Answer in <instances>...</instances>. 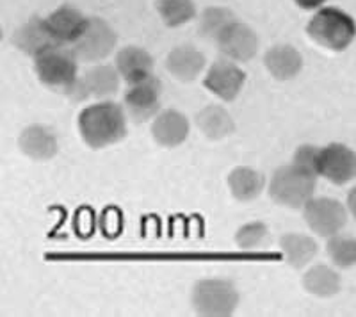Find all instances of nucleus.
I'll return each mask as SVG.
<instances>
[{
  "label": "nucleus",
  "instance_id": "f257e3e1",
  "mask_svg": "<svg viewBox=\"0 0 356 317\" xmlns=\"http://www.w3.org/2000/svg\"><path fill=\"white\" fill-rule=\"evenodd\" d=\"M79 129L88 147L106 148L125 138V113L114 102L95 104V106L86 107L81 113Z\"/></svg>",
  "mask_w": 356,
  "mask_h": 317
},
{
  "label": "nucleus",
  "instance_id": "f03ea898",
  "mask_svg": "<svg viewBox=\"0 0 356 317\" xmlns=\"http://www.w3.org/2000/svg\"><path fill=\"white\" fill-rule=\"evenodd\" d=\"M308 36L330 50H346L356 36V24L348 13L337 8H324L308 22Z\"/></svg>",
  "mask_w": 356,
  "mask_h": 317
},
{
  "label": "nucleus",
  "instance_id": "7ed1b4c3",
  "mask_svg": "<svg viewBox=\"0 0 356 317\" xmlns=\"http://www.w3.org/2000/svg\"><path fill=\"white\" fill-rule=\"evenodd\" d=\"M79 57L66 45H52L34 57L38 79L50 90L68 93L79 79Z\"/></svg>",
  "mask_w": 356,
  "mask_h": 317
},
{
  "label": "nucleus",
  "instance_id": "20e7f679",
  "mask_svg": "<svg viewBox=\"0 0 356 317\" xmlns=\"http://www.w3.org/2000/svg\"><path fill=\"white\" fill-rule=\"evenodd\" d=\"M316 182L317 177L310 175L294 164H289L275 171L269 184V195L276 204L300 209L307 205L308 200H312L316 191Z\"/></svg>",
  "mask_w": 356,
  "mask_h": 317
},
{
  "label": "nucleus",
  "instance_id": "39448f33",
  "mask_svg": "<svg viewBox=\"0 0 356 317\" xmlns=\"http://www.w3.org/2000/svg\"><path fill=\"white\" fill-rule=\"evenodd\" d=\"M239 303V293L232 282L221 278L200 280L193 289V307L202 316H232Z\"/></svg>",
  "mask_w": 356,
  "mask_h": 317
},
{
  "label": "nucleus",
  "instance_id": "423d86ee",
  "mask_svg": "<svg viewBox=\"0 0 356 317\" xmlns=\"http://www.w3.org/2000/svg\"><path fill=\"white\" fill-rule=\"evenodd\" d=\"M118 36L111 25L102 18H89L84 33L73 43V52L84 63L106 59L116 47Z\"/></svg>",
  "mask_w": 356,
  "mask_h": 317
},
{
  "label": "nucleus",
  "instance_id": "0eeeda50",
  "mask_svg": "<svg viewBox=\"0 0 356 317\" xmlns=\"http://www.w3.org/2000/svg\"><path fill=\"white\" fill-rule=\"evenodd\" d=\"M305 221L321 237H332L346 227L348 212L333 198H312L305 205Z\"/></svg>",
  "mask_w": 356,
  "mask_h": 317
},
{
  "label": "nucleus",
  "instance_id": "6e6552de",
  "mask_svg": "<svg viewBox=\"0 0 356 317\" xmlns=\"http://www.w3.org/2000/svg\"><path fill=\"white\" fill-rule=\"evenodd\" d=\"M120 88V74L113 66H95L88 70L77 82L70 88L68 95L73 102H82L86 98L113 97Z\"/></svg>",
  "mask_w": 356,
  "mask_h": 317
},
{
  "label": "nucleus",
  "instance_id": "1a4fd4ad",
  "mask_svg": "<svg viewBox=\"0 0 356 317\" xmlns=\"http://www.w3.org/2000/svg\"><path fill=\"white\" fill-rule=\"evenodd\" d=\"M161 81L154 75L141 82L130 84L125 93V107L134 122H148L161 109Z\"/></svg>",
  "mask_w": 356,
  "mask_h": 317
},
{
  "label": "nucleus",
  "instance_id": "9d476101",
  "mask_svg": "<svg viewBox=\"0 0 356 317\" xmlns=\"http://www.w3.org/2000/svg\"><path fill=\"white\" fill-rule=\"evenodd\" d=\"M259 36L248 25L234 22L230 27L218 38V47L230 61L246 63L259 52Z\"/></svg>",
  "mask_w": 356,
  "mask_h": 317
},
{
  "label": "nucleus",
  "instance_id": "9b49d317",
  "mask_svg": "<svg viewBox=\"0 0 356 317\" xmlns=\"http://www.w3.org/2000/svg\"><path fill=\"white\" fill-rule=\"evenodd\" d=\"M244 81H246V75L239 66L232 63L230 59H221L209 68L203 84L216 97L232 102L243 90Z\"/></svg>",
  "mask_w": 356,
  "mask_h": 317
},
{
  "label": "nucleus",
  "instance_id": "f8f14e48",
  "mask_svg": "<svg viewBox=\"0 0 356 317\" xmlns=\"http://www.w3.org/2000/svg\"><path fill=\"white\" fill-rule=\"evenodd\" d=\"M321 175L330 182L342 186L356 179V152L333 143L321 152Z\"/></svg>",
  "mask_w": 356,
  "mask_h": 317
},
{
  "label": "nucleus",
  "instance_id": "ddd939ff",
  "mask_svg": "<svg viewBox=\"0 0 356 317\" xmlns=\"http://www.w3.org/2000/svg\"><path fill=\"white\" fill-rule=\"evenodd\" d=\"M88 20L89 18H86L79 9L72 6H61L49 18H44L57 45H73L84 33Z\"/></svg>",
  "mask_w": 356,
  "mask_h": 317
},
{
  "label": "nucleus",
  "instance_id": "4468645a",
  "mask_svg": "<svg viewBox=\"0 0 356 317\" xmlns=\"http://www.w3.org/2000/svg\"><path fill=\"white\" fill-rule=\"evenodd\" d=\"M13 45L31 57H36L49 47L57 45L50 34L47 22L34 17L15 31L13 34Z\"/></svg>",
  "mask_w": 356,
  "mask_h": 317
},
{
  "label": "nucleus",
  "instance_id": "2eb2a0df",
  "mask_svg": "<svg viewBox=\"0 0 356 317\" xmlns=\"http://www.w3.org/2000/svg\"><path fill=\"white\" fill-rule=\"evenodd\" d=\"M152 136L161 147L173 148L182 145L189 136V122L182 113L178 111H164L157 114L152 125Z\"/></svg>",
  "mask_w": 356,
  "mask_h": 317
},
{
  "label": "nucleus",
  "instance_id": "dca6fc26",
  "mask_svg": "<svg viewBox=\"0 0 356 317\" xmlns=\"http://www.w3.org/2000/svg\"><path fill=\"white\" fill-rule=\"evenodd\" d=\"M116 70L123 81L136 84V82L152 77L154 59L150 54L139 47H125L116 56Z\"/></svg>",
  "mask_w": 356,
  "mask_h": 317
},
{
  "label": "nucleus",
  "instance_id": "f3484780",
  "mask_svg": "<svg viewBox=\"0 0 356 317\" xmlns=\"http://www.w3.org/2000/svg\"><path fill=\"white\" fill-rule=\"evenodd\" d=\"M166 68L178 81L191 82L205 68V57L193 45H180L168 54Z\"/></svg>",
  "mask_w": 356,
  "mask_h": 317
},
{
  "label": "nucleus",
  "instance_id": "a211bd4d",
  "mask_svg": "<svg viewBox=\"0 0 356 317\" xmlns=\"http://www.w3.org/2000/svg\"><path fill=\"white\" fill-rule=\"evenodd\" d=\"M20 150L34 161H49L57 154V138L49 127L31 125L18 139Z\"/></svg>",
  "mask_w": 356,
  "mask_h": 317
},
{
  "label": "nucleus",
  "instance_id": "6ab92c4d",
  "mask_svg": "<svg viewBox=\"0 0 356 317\" xmlns=\"http://www.w3.org/2000/svg\"><path fill=\"white\" fill-rule=\"evenodd\" d=\"M264 63L269 74L278 81H291L303 68V57L291 45H275L269 49L264 57Z\"/></svg>",
  "mask_w": 356,
  "mask_h": 317
},
{
  "label": "nucleus",
  "instance_id": "aec40b11",
  "mask_svg": "<svg viewBox=\"0 0 356 317\" xmlns=\"http://www.w3.org/2000/svg\"><path fill=\"white\" fill-rule=\"evenodd\" d=\"M266 180H264L262 173H259L253 168L239 166L235 168L228 175V187L230 193L239 200V202H251L262 193Z\"/></svg>",
  "mask_w": 356,
  "mask_h": 317
},
{
  "label": "nucleus",
  "instance_id": "412c9836",
  "mask_svg": "<svg viewBox=\"0 0 356 317\" xmlns=\"http://www.w3.org/2000/svg\"><path fill=\"white\" fill-rule=\"evenodd\" d=\"M196 125L209 139H225L234 132L235 125L230 114L221 106H209L196 114Z\"/></svg>",
  "mask_w": 356,
  "mask_h": 317
},
{
  "label": "nucleus",
  "instance_id": "4be33fe9",
  "mask_svg": "<svg viewBox=\"0 0 356 317\" xmlns=\"http://www.w3.org/2000/svg\"><path fill=\"white\" fill-rule=\"evenodd\" d=\"M280 248L284 252L285 261L292 268L300 269L317 255V243L303 234H287L280 239Z\"/></svg>",
  "mask_w": 356,
  "mask_h": 317
},
{
  "label": "nucleus",
  "instance_id": "5701e85b",
  "mask_svg": "<svg viewBox=\"0 0 356 317\" xmlns=\"http://www.w3.org/2000/svg\"><path fill=\"white\" fill-rule=\"evenodd\" d=\"M305 289L314 296L330 298L340 291V277L328 266H314L303 277Z\"/></svg>",
  "mask_w": 356,
  "mask_h": 317
},
{
  "label": "nucleus",
  "instance_id": "b1692460",
  "mask_svg": "<svg viewBox=\"0 0 356 317\" xmlns=\"http://www.w3.org/2000/svg\"><path fill=\"white\" fill-rule=\"evenodd\" d=\"M235 22L234 13L227 8H209L200 17V34L209 40H216L221 36L228 27Z\"/></svg>",
  "mask_w": 356,
  "mask_h": 317
},
{
  "label": "nucleus",
  "instance_id": "393cba45",
  "mask_svg": "<svg viewBox=\"0 0 356 317\" xmlns=\"http://www.w3.org/2000/svg\"><path fill=\"white\" fill-rule=\"evenodd\" d=\"M159 15L164 24L170 27H178L191 22L196 15V8L193 0H159Z\"/></svg>",
  "mask_w": 356,
  "mask_h": 317
},
{
  "label": "nucleus",
  "instance_id": "a878e982",
  "mask_svg": "<svg viewBox=\"0 0 356 317\" xmlns=\"http://www.w3.org/2000/svg\"><path fill=\"white\" fill-rule=\"evenodd\" d=\"M326 252L339 268H351L356 264V239L353 237L339 234L332 236L326 244Z\"/></svg>",
  "mask_w": 356,
  "mask_h": 317
},
{
  "label": "nucleus",
  "instance_id": "bb28decb",
  "mask_svg": "<svg viewBox=\"0 0 356 317\" xmlns=\"http://www.w3.org/2000/svg\"><path fill=\"white\" fill-rule=\"evenodd\" d=\"M266 236V225L260 223V221H251V223H246L239 228V232L235 236V243L243 252H253L264 243Z\"/></svg>",
  "mask_w": 356,
  "mask_h": 317
},
{
  "label": "nucleus",
  "instance_id": "cd10ccee",
  "mask_svg": "<svg viewBox=\"0 0 356 317\" xmlns=\"http://www.w3.org/2000/svg\"><path fill=\"white\" fill-rule=\"evenodd\" d=\"M321 152L323 148L312 147V145H303L294 152V161L292 164L301 168L303 171L314 177L321 175Z\"/></svg>",
  "mask_w": 356,
  "mask_h": 317
},
{
  "label": "nucleus",
  "instance_id": "c85d7f7f",
  "mask_svg": "<svg viewBox=\"0 0 356 317\" xmlns=\"http://www.w3.org/2000/svg\"><path fill=\"white\" fill-rule=\"evenodd\" d=\"M296 4L303 9H317L326 2V0H294Z\"/></svg>",
  "mask_w": 356,
  "mask_h": 317
},
{
  "label": "nucleus",
  "instance_id": "c756f323",
  "mask_svg": "<svg viewBox=\"0 0 356 317\" xmlns=\"http://www.w3.org/2000/svg\"><path fill=\"white\" fill-rule=\"evenodd\" d=\"M348 207H349V212H351V214L356 218V187H355V189H353L351 193H349V196H348Z\"/></svg>",
  "mask_w": 356,
  "mask_h": 317
}]
</instances>
